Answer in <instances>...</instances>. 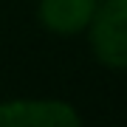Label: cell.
I'll use <instances>...</instances> for the list:
<instances>
[{"label":"cell","instance_id":"obj_1","mask_svg":"<svg viewBox=\"0 0 127 127\" xmlns=\"http://www.w3.org/2000/svg\"><path fill=\"white\" fill-rule=\"evenodd\" d=\"M88 45L99 65L127 71V0H99L88 26Z\"/></svg>","mask_w":127,"mask_h":127},{"label":"cell","instance_id":"obj_2","mask_svg":"<svg viewBox=\"0 0 127 127\" xmlns=\"http://www.w3.org/2000/svg\"><path fill=\"white\" fill-rule=\"evenodd\" d=\"M82 113L65 99L17 96L0 102V127H76Z\"/></svg>","mask_w":127,"mask_h":127},{"label":"cell","instance_id":"obj_3","mask_svg":"<svg viewBox=\"0 0 127 127\" xmlns=\"http://www.w3.org/2000/svg\"><path fill=\"white\" fill-rule=\"evenodd\" d=\"M99 0H40L37 17L45 31L57 37H76L88 31Z\"/></svg>","mask_w":127,"mask_h":127}]
</instances>
